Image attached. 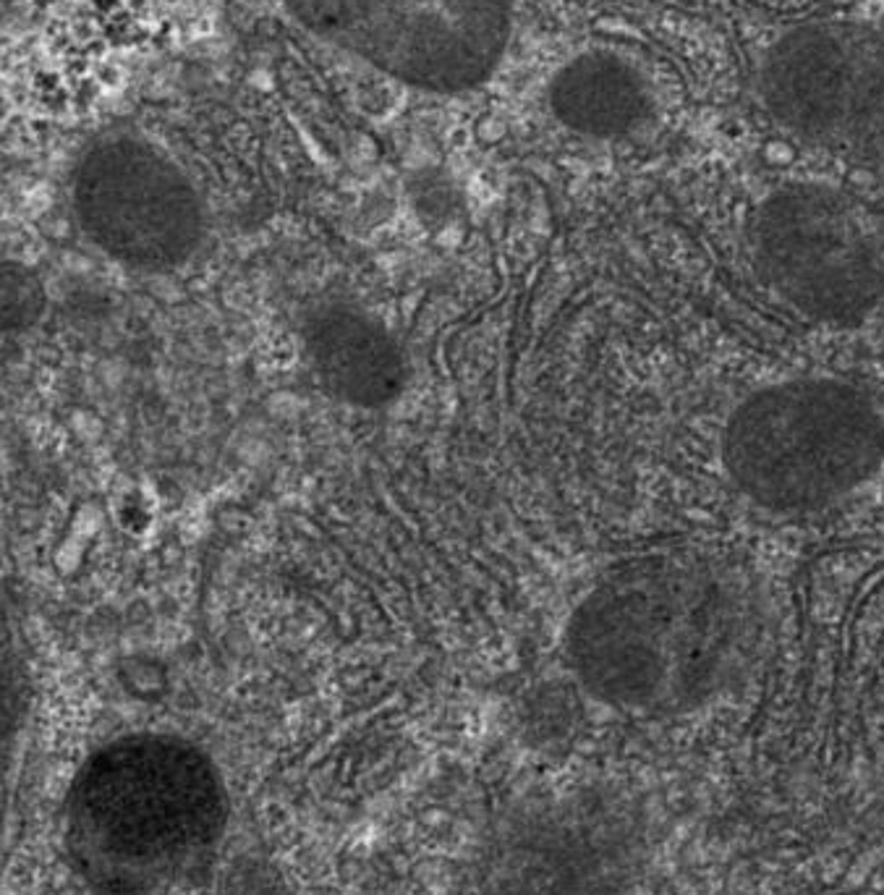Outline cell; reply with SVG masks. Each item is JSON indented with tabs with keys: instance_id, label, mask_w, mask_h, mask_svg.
I'll use <instances>...</instances> for the list:
<instances>
[{
	"instance_id": "cell-1",
	"label": "cell",
	"mask_w": 884,
	"mask_h": 895,
	"mask_svg": "<svg viewBox=\"0 0 884 895\" xmlns=\"http://www.w3.org/2000/svg\"><path fill=\"white\" fill-rule=\"evenodd\" d=\"M752 584L704 553H657L607 574L568 624V663L602 705L652 713L694 705L754 645Z\"/></svg>"
},
{
	"instance_id": "cell-2",
	"label": "cell",
	"mask_w": 884,
	"mask_h": 895,
	"mask_svg": "<svg viewBox=\"0 0 884 895\" xmlns=\"http://www.w3.org/2000/svg\"><path fill=\"white\" fill-rule=\"evenodd\" d=\"M723 464L743 498L806 514L858 490L884 464V411L835 377H793L754 390L725 421Z\"/></svg>"
},
{
	"instance_id": "cell-3",
	"label": "cell",
	"mask_w": 884,
	"mask_h": 895,
	"mask_svg": "<svg viewBox=\"0 0 884 895\" xmlns=\"http://www.w3.org/2000/svg\"><path fill=\"white\" fill-rule=\"evenodd\" d=\"M319 40L433 95L487 84L514 29V0H280Z\"/></svg>"
},
{
	"instance_id": "cell-4",
	"label": "cell",
	"mask_w": 884,
	"mask_h": 895,
	"mask_svg": "<svg viewBox=\"0 0 884 895\" xmlns=\"http://www.w3.org/2000/svg\"><path fill=\"white\" fill-rule=\"evenodd\" d=\"M752 255L779 299L820 325L853 328L884 301V226L848 191L777 189L752 220Z\"/></svg>"
},
{
	"instance_id": "cell-5",
	"label": "cell",
	"mask_w": 884,
	"mask_h": 895,
	"mask_svg": "<svg viewBox=\"0 0 884 895\" xmlns=\"http://www.w3.org/2000/svg\"><path fill=\"white\" fill-rule=\"evenodd\" d=\"M79 233L118 268H183L205 239V202L189 173L150 139L113 131L79 152L69 176Z\"/></svg>"
},
{
	"instance_id": "cell-6",
	"label": "cell",
	"mask_w": 884,
	"mask_h": 895,
	"mask_svg": "<svg viewBox=\"0 0 884 895\" xmlns=\"http://www.w3.org/2000/svg\"><path fill=\"white\" fill-rule=\"evenodd\" d=\"M759 90L787 135L884 168V24L832 19L791 29L764 58Z\"/></svg>"
},
{
	"instance_id": "cell-7",
	"label": "cell",
	"mask_w": 884,
	"mask_h": 895,
	"mask_svg": "<svg viewBox=\"0 0 884 895\" xmlns=\"http://www.w3.org/2000/svg\"><path fill=\"white\" fill-rule=\"evenodd\" d=\"M620 825L586 798L526 815L503 843L489 895H620Z\"/></svg>"
},
{
	"instance_id": "cell-8",
	"label": "cell",
	"mask_w": 884,
	"mask_h": 895,
	"mask_svg": "<svg viewBox=\"0 0 884 895\" xmlns=\"http://www.w3.org/2000/svg\"><path fill=\"white\" fill-rule=\"evenodd\" d=\"M307 359L332 398L361 409L396 401L406 382L400 346L380 322L351 307H328L304 330Z\"/></svg>"
},
{
	"instance_id": "cell-9",
	"label": "cell",
	"mask_w": 884,
	"mask_h": 895,
	"mask_svg": "<svg viewBox=\"0 0 884 895\" xmlns=\"http://www.w3.org/2000/svg\"><path fill=\"white\" fill-rule=\"evenodd\" d=\"M547 106L568 131L618 139L652 116V90L634 63L610 50H584L547 84Z\"/></svg>"
},
{
	"instance_id": "cell-10",
	"label": "cell",
	"mask_w": 884,
	"mask_h": 895,
	"mask_svg": "<svg viewBox=\"0 0 884 895\" xmlns=\"http://www.w3.org/2000/svg\"><path fill=\"white\" fill-rule=\"evenodd\" d=\"M44 307L42 284L32 270L0 262V332H17L40 320Z\"/></svg>"
},
{
	"instance_id": "cell-11",
	"label": "cell",
	"mask_w": 884,
	"mask_h": 895,
	"mask_svg": "<svg viewBox=\"0 0 884 895\" xmlns=\"http://www.w3.org/2000/svg\"><path fill=\"white\" fill-rule=\"evenodd\" d=\"M220 895H291V885L272 859L244 854L220 875Z\"/></svg>"
}]
</instances>
